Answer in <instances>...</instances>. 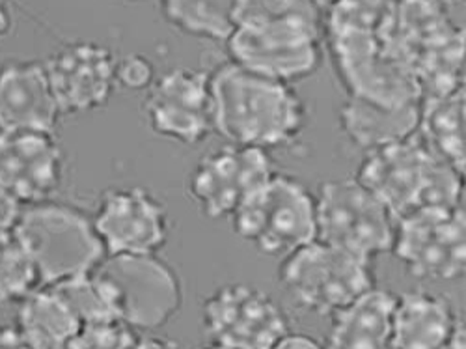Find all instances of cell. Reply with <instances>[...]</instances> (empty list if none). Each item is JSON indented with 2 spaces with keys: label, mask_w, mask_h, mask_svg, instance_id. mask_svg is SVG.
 Segmentation results:
<instances>
[{
  "label": "cell",
  "mask_w": 466,
  "mask_h": 349,
  "mask_svg": "<svg viewBox=\"0 0 466 349\" xmlns=\"http://www.w3.org/2000/svg\"><path fill=\"white\" fill-rule=\"evenodd\" d=\"M92 222L106 258L157 254L170 234L165 204L140 187L105 190Z\"/></svg>",
  "instance_id": "14"
},
{
  "label": "cell",
  "mask_w": 466,
  "mask_h": 349,
  "mask_svg": "<svg viewBox=\"0 0 466 349\" xmlns=\"http://www.w3.org/2000/svg\"><path fill=\"white\" fill-rule=\"evenodd\" d=\"M275 174L268 153L226 144L206 153L188 176V195L208 219H229Z\"/></svg>",
  "instance_id": "12"
},
{
  "label": "cell",
  "mask_w": 466,
  "mask_h": 349,
  "mask_svg": "<svg viewBox=\"0 0 466 349\" xmlns=\"http://www.w3.org/2000/svg\"><path fill=\"white\" fill-rule=\"evenodd\" d=\"M418 135L439 158L464 174V88L446 96L423 98Z\"/></svg>",
  "instance_id": "23"
},
{
  "label": "cell",
  "mask_w": 466,
  "mask_h": 349,
  "mask_svg": "<svg viewBox=\"0 0 466 349\" xmlns=\"http://www.w3.org/2000/svg\"><path fill=\"white\" fill-rule=\"evenodd\" d=\"M420 103L386 108L368 101L349 98L341 107V128L345 135L364 149H375L386 144L403 140L418 131Z\"/></svg>",
  "instance_id": "21"
},
{
  "label": "cell",
  "mask_w": 466,
  "mask_h": 349,
  "mask_svg": "<svg viewBox=\"0 0 466 349\" xmlns=\"http://www.w3.org/2000/svg\"><path fill=\"white\" fill-rule=\"evenodd\" d=\"M202 349H228V347H224V345H220V344H215V342H211L209 345H206V347H202Z\"/></svg>",
  "instance_id": "36"
},
{
  "label": "cell",
  "mask_w": 466,
  "mask_h": 349,
  "mask_svg": "<svg viewBox=\"0 0 466 349\" xmlns=\"http://www.w3.org/2000/svg\"><path fill=\"white\" fill-rule=\"evenodd\" d=\"M40 284L35 265L14 230L0 234V304L19 303Z\"/></svg>",
  "instance_id": "26"
},
{
  "label": "cell",
  "mask_w": 466,
  "mask_h": 349,
  "mask_svg": "<svg viewBox=\"0 0 466 349\" xmlns=\"http://www.w3.org/2000/svg\"><path fill=\"white\" fill-rule=\"evenodd\" d=\"M462 176L416 131L403 140L370 149L357 180L398 221L418 210L462 206Z\"/></svg>",
  "instance_id": "2"
},
{
  "label": "cell",
  "mask_w": 466,
  "mask_h": 349,
  "mask_svg": "<svg viewBox=\"0 0 466 349\" xmlns=\"http://www.w3.org/2000/svg\"><path fill=\"white\" fill-rule=\"evenodd\" d=\"M437 3H442V5H446V3H453V0H437Z\"/></svg>",
  "instance_id": "37"
},
{
  "label": "cell",
  "mask_w": 466,
  "mask_h": 349,
  "mask_svg": "<svg viewBox=\"0 0 466 349\" xmlns=\"http://www.w3.org/2000/svg\"><path fill=\"white\" fill-rule=\"evenodd\" d=\"M60 116L42 62L8 60L0 66V129L53 133Z\"/></svg>",
  "instance_id": "18"
},
{
  "label": "cell",
  "mask_w": 466,
  "mask_h": 349,
  "mask_svg": "<svg viewBox=\"0 0 466 349\" xmlns=\"http://www.w3.org/2000/svg\"><path fill=\"white\" fill-rule=\"evenodd\" d=\"M0 349H35L15 325H0Z\"/></svg>",
  "instance_id": "30"
},
{
  "label": "cell",
  "mask_w": 466,
  "mask_h": 349,
  "mask_svg": "<svg viewBox=\"0 0 466 349\" xmlns=\"http://www.w3.org/2000/svg\"><path fill=\"white\" fill-rule=\"evenodd\" d=\"M229 219L236 234L267 256H288L318 240L316 197L288 174L270 176Z\"/></svg>",
  "instance_id": "5"
},
{
  "label": "cell",
  "mask_w": 466,
  "mask_h": 349,
  "mask_svg": "<svg viewBox=\"0 0 466 349\" xmlns=\"http://www.w3.org/2000/svg\"><path fill=\"white\" fill-rule=\"evenodd\" d=\"M51 288L64 299L81 327L124 322L120 293L99 269L62 281Z\"/></svg>",
  "instance_id": "24"
},
{
  "label": "cell",
  "mask_w": 466,
  "mask_h": 349,
  "mask_svg": "<svg viewBox=\"0 0 466 349\" xmlns=\"http://www.w3.org/2000/svg\"><path fill=\"white\" fill-rule=\"evenodd\" d=\"M21 204L15 202L5 190H0V234L12 231L21 211Z\"/></svg>",
  "instance_id": "29"
},
{
  "label": "cell",
  "mask_w": 466,
  "mask_h": 349,
  "mask_svg": "<svg viewBox=\"0 0 466 349\" xmlns=\"http://www.w3.org/2000/svg\"><path fill=\"white\" fill-rule=\"evenodd\" d=\"M127 349H181V345L163 336H135Z\"/></svg>",
  "instance_id": "32"
},
{
  "label": "cell",
  "mask_w": 466,
  "mask_h": 349,
  "mask_svg": "<svg viewBox=\"0 0 466 349\" xmlns=\"http://www.w3.org/2000/svg\"><path fill=\"white\" fill-rule=\"evenodd\" d=\"M236 3L238 0H161V8L167 21L177 30L211 42H226L236 28Z\"/></svg>",
  "instance_id": "25"
},
{
  "label": "cell",
  "mask_w": 466,
  "mask_h": 349,
  "mask_svg": "<svg viewBox=\"0 0 466 349\" xmlns=\"http://www.w3.org/2000/svg\"><path fill=\"white\" fill-rule=\"evenodd\" d=\"M60 114H85L108 103L116 90V58L96 42H69L44 62Z\"/></svg>",
  "instance_id": "16"
},
{
  "label": "cell",
  "mask_w": 466,
  "mask_h": 349,
  "mask_svg": "<svg viewBox=\"0 0 466 349\" xmlns=\"http://www.w3.org/2000/svg\"><path fill=\"white\" fill-rule=\"evenodd\" d=\"M14 26V17L10 12V6L6 0H0V40H5V37L12 32Z\"/></svg>",
  "instance_id": "33"
},
{
  "label": "cell",
  "mask_w": 466,
  "mask_h": 349,
  "mask_svg": "<svg viewBox=\"0 0 466 349\" xmlns=\"http://www.w3.org/2000/svg\"><path fill=\"white\" fill-rule=\"evenodd\" d=\"M451 303L423 290L396 295L392 316V349H442L459 325Z\"/></svg>",
  "instance_id": "19"
},
{
  "label": "cell",
  "mask_w": 466,
  "mask_h": 349,
  "mask_svg": "<svg viewBox=\"0 0 466 349\" xmlns=\"http://www.w3.org/2000/svg\"><path fill=\"white\" fill-rule=\"evenodd\" d=\"M204 327L228 349H273L289 333V318L270 293L233 282L204 301Z\"/></svg>",
  "instance_id": "11"
},
{
  "label": "cell",
  "mask_w": 466,
  "mask_h": 349,
  "mask_svg": "<svg viewBox=\"0 0 466 349\" xmlns=\"http://www.w3.org/2000/svg\"><path fill=\"white\" fill-rule=\"evenodd\" d=\"M316 224L319 241L364 260L392 251L396 219L357 178L319 185Z\"/></svg>",
  "instance_id": "9"
},
{
  "label": "cell",
  "mask_w": 466,
  "mask_h": 349,
  "mask_svg": "<svg viewBox=\"0 0 466 349\" xmlns=\"http://www.w3.org/2000/svg\"><path fill=\"white\" fill-rule=\"evenodd\" d=\"M396 293L371 288L332 314L325 349H386L390 345Z\"/></svg>",
  "instance_id": "20"
},
{
  "label": "cell",
  "mask_w": 466,
  "mask_h": 349,
  "mask_svg": "<svg viewBox=\"0 0 466 349\" xmlns=\"http://www.w3.org/2000/svg\"><path fill=\"white\" fill-rule=\"evenodd\" d=\"M309 3H314L319 10L323 8V6H327V8H330L332 5H336L338 3V0H309Z\"/></svg>",
  "instance_id": "35"
},
{
  "label": "cell",
  "mask_w": 466,
  "mask_h": 349,
  "mask_svg": "<svg viewBox=\"0 0 466 349\" xmlns=\"http://www.w3.org/2000/svg\"><path fill=\"white\" fill-rule=\"evenodd\" d=\"M64 180V151L53 133L0 129V190L21 206L51 200Z\"/></svg>",
  "instance_id": "17"
},
{
  "label": "cell",
  "mask_w": 466,
  "mask_h": 349,
  "mask_svg": "<svg viewBox=\"0 0 466 349\" xmlns=\"http://www.w3.org/2000/svg\"><path fill=\"white\" fill-rule=\"evenodd\" d=\"M14 234L44 286L92 273L106 258L92 217L76 206L53 200L23 206Z\"/></svg>",
  "instance_id": "4"
},
{
  "label": "cell",
  "mask_w": 466,
  "mask_h": 349,
  "mask_svg": "<svg viewBox=\"0 0 466 349\" xmlns=\"http://www.w3.org/2000/svg\"><path fill=\"white\" fill-rule=\"evenodd\" d=\"M17 304L15 327L35 349H64L81 327L51 286L32 290Z\"/></svg>",
  "instance_id": "22"
},
{
  "label": "cell",
  "mask_w": 466,
  "mask_h": 349,
  "mask_svg": "<svg viewBox=\"0 0 466 349\" xmlns=\"http://www.w3.org/2000/svg\"><path fill=\"white\" fill-rule=\"evenodd\" d=\"M280 282L300 308L321 316L336 314L375 288L371 260L319 240L284 256Z\"/></svg>",
  "instance_id": "7"
},
{
  "label": "cell",
  "mask_w": 466,
  "mask_h": 349,
  "mask_svg": "<svg viewBox=\"0 0 466 349\" xmlns=\"http://www.w3.org/2000/svg\"><path fill=\"white\" fill-rule=\"evenodd\" d=\"M155 81L153 64L142 55H127L116 60V85L127 90H147Z\"/></svg>",
  "instance_id": "28"
},
{
  "label": "cell",
  "mask_w": 466,
  "mask_h": 349,
  "mask_svg": "<svg viewBox=\"0 0 466 349\" xmlns=\"http://www.w3.org/2000/svg\"><path fill=\"white\" fill-rule=\"evenodd\" d=\"M327 37L349 96L386 108L421 101L418 81L388 46L382 30H332Z\"/></svg>",
  "instance_id": "6"
},
{
  "label": "cell",
  "mask_w": 466,
  "mask_h": 349,
  "mask_svg": "<svg viewBox=\"0 0 466 349\" xmlns=\"http://www.w3.org/2000/svg\"><path fill=\"white\" fill-rule=\"evenodd\" d=\"M273 349H325V345H321L316 338L302 334V333H288L282 340L277 342V345Z\"/></svg>",
  "instance_id": "31"
},
{
  "label": "cell",
  "mask_w": 466,
  "mask_h": 349,
  "mask_svg": "<svg viewBox=\"0 0 466 349\" xmlns=\"http://www.w3.org/2000/svg\"><path fill=\"white\" fill-rule=\"evenodd\" d=\"M116 286L122 320L131 329H157L181 308L183 290L170 263L157 254L108 256L97 267Z\"/></svg>",
  "instance_id": "13"
},
{
  "label": "cell",
  "mask_w": 466,
  "mask_h": 349,
  "mask_svg": "<svg viewBox=\"0 0 466 349\" xmlns=\"http://www.w3.org/2000/svg\"><path fill=\"white\" fill-rule=\"evenodd\" d=\"M392 252L414 279H461L466 267L464 208L418 210L398 219Z\"/></svg>",
  "instance_id": "10"
},
{
  "label": "cell",
  "mask_w": 466,
  "mask_h": 349,
  "mask_svg": "<svg viewBox=\"0 0 466 349\" xmlns=\"http://www.w3.org/2000/svg\"><path fill=\"white\" fill-rule=\"evenodd\" d=\"M396 56L418 81L423 98L462 88L464 32L455 26L437 0H396L382 30Z\"/></svg>",
  "instance_id": "3"
},
{
  "label": "cell",
  "mask_w": 466,
  "mask_h": 349,
  "mask_svg": "<svg viewBox=\"0 0 466 349\" xmlns=\"http://www.w3.org/2000/svg\"><path fill=\"white\" fill-rule=\"evenodd\" d=\"M442 349H466V331H464V322L461 320L450 340L444 344Z\"/></svg>",
  "instance_id": "34"
},
{
  "label": "cell",
  "mask_w": 466,
  "mask_h": 349,
  "mask_svg": "<svg viewBox=\"0 0 466 349\" xmlns=\"http://www.w3.org/2000/svg\"><path fill=\"white\" fill-rule=\"evenodd\" d=\"M133 338V329L124 322L83 325L64 349H127Z\"/></svg>",
  "instance_id": "27"
},
{
  "label": "cell",
  "mask_w": 466,
  "mask_h": 349,
  "mask_svg": "<svg viewBox=\"0 0 466 349\" xmlns=\"http://www.w3.org/2000/svg\"><path fill=\"white\" fill-rule=\"evenodd\" d=\"M144 114L155 135L185 146L204 142L213 133L209 75L174 67L155 77L147 88Z\"/></svg>",
  "instance_id": "15"
},
{
  "label": "cell",
  "mask_w": 466,
  "mask_h": 349,
  "mask_svg": "<svg viewBox=\"0 0 466 349\" xmlns=\"http://www.w3.org/2000/svg\"><path fill=\"white\" fill-rule=\"evenodd\" d=\"M213 131L228 144L259 149L293 142L304 129L306 108L291 85L228 62L213 75Z\"/></svg>",
  "instance_id": "1"
},
{
  "label": "cell",
  "mask_w": 466,
  "mask_h": 349,
  "mask_svg": "<svg viewBox=\"0 0 466 349\" xmlns=\"http://www.w3.org/2000/svg\"><path fill=\"white\" fill-rule=\"evenodd\" d=\"M321 37L323 17H289L238 25L226 46L231 62L289 85L319 67Z\"/></svg>",
  "instance_id": "8"
}]
</instances>
